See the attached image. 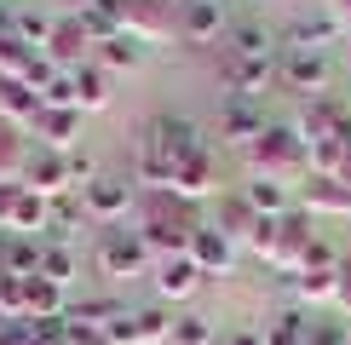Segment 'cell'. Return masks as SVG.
<instances>
[{"label": "cell", "mask_w": 351, "mask_h": 345, "mask_svg": "<svg viewBox=\"0 0 351 345\" xmlns=\"http://www.w3.org/2000/svg\"><path fill=\"white\" fill-rule=\"evenodd\" d=\"M346 345H351V334H346Z\"/></svg>", "instance_id": "obj_47"}, {"label": "cell", "mask_w": 351, "mask_h": 345, "mask_svg": "<svg viewBox=\"0 0 351 345\" xmlns=\"http://www.w3.org/2000/svg\"><path fill=\"white\" fill-rule=\"evenodd\" d=\"M305 248H311V213H305V207H288V213H282V242H276L271 270L300 277V270H305Z\"/></svg>", "instance_id": "obj_13"}, {"label": "cell", "mask_w": 351, "mask_h": 345, "mask_svg": "<svg viewBox=\"0 0 351 345\" xmlns=\"http://www.w3.org/2000/svg\"><path fill=\"white\" fill-rule=\"evenodd\" d=\"M167 345H213V316H202V311L173 316V340Z\"/></svg>", "instance_id": "obj_37"}, {"label": "cell", "mask_w": 351, "mask_h": 345, "mask_svg": "<svg viewBox=\"0 0 351 345\" xmlns=\"http://www.w3.org/2000/svg\"><path fill=\"white\" fill-rule=\"evenodd\" d=\"M35 58H40V52H29L23 40L12 35V29H6V35H0V81H23Z\"/></svg>", "instance_id": "obj_34"}, {"label": "cell", "mask_w": 351, "mask_h": 345, "mask_svg": "<svg viewBox=\"0 0 351 345\" xmlns=\"http://www.w3.org/2000/svg\"><path fill=\"white\" fill-rule=\"evenodd\" d=\"M110 75H104V69H98V64H81L75 69V110L81 115H98V110H110Z\"/></svg>", "instance_id": "obj_25"}, {"label": "cell", "mask_w": 351, "mask_h": 345, "mask_svg": "<svg viewBox=\"0 0 351 345\" xmlns=\"http://www.w3.org/2000/svg\"><path fill=\"white\" fill-rule=\"evenodd\" d=\"M81 196V213L93 225H121L127 213H133V196H138V184L133 179H121V172H98L86 190H75Z\"/></svg>", "instance_id": "obj_3"}, {"label": "cell", "mask_w": 351, "mask_h": 345, "mask_svg": "<svg viewBox=\"0 0 351 345\" xmlns=\"http://www.w3.org/2000/svg\"><path fill=\"white\" fill-rule=\"evenodd\" d=\"M340 52H346V69H351V35H346V40H340Z\"/></svg>", "instance_id": "obj_46"}, {"label": "cell", "mask_w": 351, "mask_h": 345, "mask_svg": "<svg viewBox=\"0 0 351 345\" xmlns=\"http://www.w3.org/2000/svg\"><path fill=\"white\" fill-rule=\"evenodd\" d=\"M276 242H282V219H254V230H247L242 248L254 253V259H265V265H271V259H276Z\"/></svg>", "instance_id": "obj_38"}, {"label": "cell", "mask_w": 351, "mask_h": 345, "mask_svg": "<svg viewBox=\"0 0 351 345\" xmlns=\"http://www.w3.org/2000/svg\"><path fill=\"white\" fill-rule=\"evenodd\" d=\"M305 213H351V184L311 179V184H305Z\"/></svg>", "instance_id": "obj_27"}, {"label": "cell", "mask_w": 351, "mask_h": 345, "mask_svg": "<svg viewBox=\"0 0 351 345\" xmlns=\"http://www.w3.org/2000/svg\"><path fill=\"white\" fill-rule=\"evenodd\" d=\"M340 40H346V29L323 12V18H294L288 23V47L282 52H328V47H340Z\"/></svg>", "instance_id": "obj_19"}, {"label": "cell", "mask_w": 351, "mask_h": 345, "mask_svg": "<svg viewBox=\"0 0 351 345\" xmlns=\"http://www.w3.org/2000/svg\"><path fill=\"white\" fill-rule=\"evenodd\" d=\"M230 58H271V35L259 23H242L237 35H230Z\"/></svg>", "instance_id": "obj_40"}, {"label": "cell", "mask_w": 351, "mask_h": 345, "mask_svg": "<svg viewBox=\"0 0 351 345\" xmlns=\"http://www.w3.org/2000/svg\"><path fill=\"white\" fill-rule=\"evenodd\" d=\"M23 190H35V196H75V179H69V155H52V150H35L29 155V167H23Z\"/></svg>", "instance_id": "obj_10"}, {"label": "cell", "mask_w": 351, "mask_h": 345, "mask_svg": "<svg viewBox=\"0 0 351 345\" xmlns=\"http://www.w3.org/2000/svg\"><path fill=\"white\" fill-rule=\"evenodd\" d=\"M265 115H259V104H247V98H230L225 110H219V138L225 144H237V150H247L259 133H265Z\"/></svg>", "instance_id": "obj_18"}, {"label": "cell", "mask_w": 351, "mask_h": 345, "mask_svg": "<svg viewBox=\"0 0 351 345\" xmlns=\"http://www.w3.org/2000/svg\"><path fill=\"white\" fill-rule=\"evenodd\" d=\"M237 253L242 248L219 225H196V236H190V265H196L202 277H230V270H237Z\"/></svg>", "instance_id": "obj_8"}, {"label": "cell", "mask_w": 351, "mask_h": 345, "mask_svg": "<svg viewBox=\"0 0 351 345\" xmlns=\"http://www.w3.org/2000/svg\"><path fill=\"white\" fill-rule=\"evenodd\" d=\"M133 328H138V345H167V340H173V316H167L162 305L133 311Z\"/></svg>", "instance_id": "obj_35"}, {"label": "cell", "mask_w": 351, "mask_h": 345, "mask_svg": "<svg viewBox=\"0 0 351 345\" xmlns=\"http://www.w3.org/2000/svg\"><path fill=\"white\" fill-rule=\"evenodd\" d=\"M81 121H86L81 110H40L35 121H29V133L40 138V150H52V155H75V150H81Z\"/></svg>", "instance_id": "obj_9"}, {"label": "cell", "mask_w": 351, "mask_h": 345, "mask_svg": "<svg viewBox=\"0 0 351 345\" xmlns=\"http://www.w3.org/2000/svg\"><path fill=\"white\" fill-rule=\"evenodd\" d=\"M247 167H254L259 179H276V184L311 179V172H305V138L294 127H265V133L247 144Z\"/></svg>", "instance_id": "obj_1"}, {"label": "cell", "mask_w": 351, "mask_h": 345, "mask_svg": "<svg viewBox=\"0 0 351 345\" xmlns=\"http://www.w3.org/2000/svg\"><path fill=\"white\" fill-rule=\"evenodd\" d=\"M52 23H58V18H47V12H12V35H18L29 52H47Z\"/></svg>", "instance_id": "obj_31"}, {"label": "cell", "mask_w": 351, "mask_h": 345, "mask_svg": "<svg viewBox=\"0 0 351 345\" xmlns=\"http://www.w3.org/2000/svg\"><path fill=\"white\" fill-rule=\"evenodd\" d=\"M219 81H225L230 98H247V104H254V98L276 81V58H225Z\"/></svg>", "instance_id": "obj_11"}, {"label": "cell", "mask_w": 351, "mask_h": 345, "mask_svg": "<svg viewBox=\"0 0 351 345\" xmlns=\"http://www.w3.org/2000/svg\"><path fill=\"white\" fill-rule=\"evenodd\" d=\"M121 35H133L150 52L179 35V12H167V0H121Z\"/></svg>", "instance_id": "obj_5"}, {"label": "cell", "mask_w": 351, "mask_h": 345, "mask_svg": "<svg viewBox=\"0 0 351 345\" xmlns=\"http://www.w3.org/2000/svg\"><path fill=\"white\" fill-rule=\"evenodd\" d=\"M150 277H156V294H162V299H190V294L202 288V270L190 265V253H179V259H162V265H156Z\"/></svg>", "instance_id": "obj_21"}, {"label": "cell", "mask_w": 351, "mask_h": 345, "mask_svg": "<svg viewBox=\"0 0 351 345\" xmlns=\"http://www.w3.org/2000/svg\"><path fill=\"white\" fill-rule=\"evenodd\" d=\"M219 190V162L213 150H196L190 162L173 167V201H208Z\"/></svg>", "instance_id": "obj_14"}, {"label": "cell", "mask_w": 351, "mask_h": 345, "mask_svg": "<svg viewBox=\"0 0 351 345\" xmlns=\"http://www.w3.org/2000/svg\"><path fill=\"white\" fill-rule=\"evenodd\" d=\"M64 316H69V288L29 277V322H64Z\"/></svg>", "instance_id": "obj_22"}, {"label": "cell", "mask_w": 351, "mask_h": 345, "mask_svg": "<svg viewBox=\"0 0 351 345\" xmlns=\"http://www.w3.org/2000/svg\"><path fill=\"white\" fill-rule=\"evenodd\" d=\"M225 29H230L225 0H184L179 6V40L184 47H213Z\"/></svg>", "instance_id": "obj_6"}, {"label": "cell", "mask_w": 351, "mask_h": 345, "mask_svg": "<svg viewBox=\"0 0 351 345\" xmlns=\"http://www.w3.org/2000/svg\"><path fill=\"white\" fill-rule=\"evenodd\" d=\"M144 58H150V52H144L133 35H115V40H104V47H93V64L104 69V75H121V69L133 75V69L144 64Z\"/></svg>", "instance_id": "obj_24"}, {"label": "cell", "mask_w": 351, "mask_h": 345, "mask_svg": "<svg viewBox=\"0 0 351 345\" xmlns=\"http://www.w3.org/2000/svg\"><path fill=\"white\" fill-rule=\"evenodd\" d=\"M0 316L6 322H29V277L0 270Z\"/></svg>", "instance_id": "obj_32"}, {"label": "cell", "mask_w": 351, "mask_h": 345, "mask_svg": "<svg viewBox=\"0 0 351 345\" xmlns=\"http://www.w3.org/2000/svg\"><path fill=\"white\" fill-rule=\"evenodd\" d=\"M98 270H104L110 282H133V277H150L156 259H150L138 230H110V236L98 242Z\"/></svg>", "instance_id": "obj_4"}, {"label": "cell", "mask_w": 351, "mask_h": 345, "mask_svg": "<svg viewBox=\"0 0 351 345\" xmlns=\"http://www.w3.org/2000/svg\"><path fill=\"white\" fill-rule=\"evenodd\" d=\"M23 167H29V150H23L18 127L0 121V184H23Z\"/></svg>", "instance_id": "obj_30"}, {"label": "cell", "mask_w": 351, "mask_h": 345, "mask_svg": "<svg viewBox=\"0 0 351 345\" xmlns=\"http://www.w3.org/2000/svg\"><path fill=\"white\" fill-rule=\"evenodd\" d=\"M69 179H75V190H86V184L98 179V162L86 150H75V155H69Z\"/></svg>", "instance_id": "obj_42"}, {"label": "cell", "mask_w": 351, "mask_h": 345, "mask_svg": "<svg viewBox=\"0 0 351 345\" xmlns=\"http://www.w3.org/2000/svg\"><path fill=\"white\" fill-rule=\"evenodd\" d=\"M47 225H52V201L18 184V196H12V213H6V236H35V242H40V236H47Z\"/></svg>", "instance_id": "obj_17"}, {"label": "cell", "mask_w": 351, "mask_h": 345, "mask_svg": "<svg viewBox=\"0 0 351 345\" xmlns=\"http://www.w3.org/2000/svg\"><path fill=\"white\" fill-rule=\"evenodd\" d=\"M328 18H334V23H340L346 35H351V0H328Z\"/></svg>", "instance_id": "obj_44"}, {"label": "cell", "mask_w": 351, "mask_h": 345, "mask_svg": "<svg viewBox=\"0 0 351 345\" xmlns=\"http://www.w3.org/2000/svg\"><path fill=\"white\" fill-rule=\"evenodd\" d=\"M276 75H282V86H288V92L323 98V92H328V58H323V52H282Z\"/></svg>", "instance_id": "obj_12"}, {"label": "cell", "mask_w": 351, "mask_h": 345, "mask_svg": "<svg viewBox=\"0 0 351 345\" xmlns=\"http://www.w3.org/2000/svg\"><path fill=\"white\" fill-rule=\"evenodd\" d=\"M40 115V98L29 92L23 81H0V121L18 127V133H29V121Z\"/></svg>", "instance_id": "obj_23"}, {"label": "cell", "mask_w": 351, "mask_h": 345, "mask_svg": "<svg viewBox=\"0 0 351 345\" xmlns=\"http://www.w3.org/2000/svg\"><path fill=\"white\" fill-rule=\"evenodd\" d=\"M98 334H104L110 345H138V328H133V311H121V316H115V322H104V328H98Z\"/></svg>", "instance_id": "obj_41"}, {"label": "cell", "mask_w": 351, "mask_h": 345, "mask_svg": "<svg viewBox=\"0 0 351 345\" xmlns=\"http://www.w3.org/2000/svg\"><path fill=\"white\" fill-rule=\"evenodd\" d=\"M86 47H93V40H86V29H81V18H75V12H64V18L52 23L47 58H52L58 69H64V75H75V69L86 64Z\"/></svg>", "instance_id": "obj_15"}, {"label": "cell", "mask_w": 351, "mask_h": 345, "mask_svg": "<svg viewBox=\"0 0 351 345\" xmlns=\"http://www.w3.org/2000/svg\"><path fill=\"white\" fill-rule=\"evenodd\" d=\"M254 219H259V213H254V207H247V201H242V196H230V201H225V207H219V230H225V236H230V242H237V248H242V242H247V230H254Z\"/></svg>", "instance_id": "obj_36"}, {"label": "cell", "mask_w": 351, "mask_h": 345, "mask_svg": "<svg viewBox=\"0 0 351 345\" xmlns=\"http://www.w3.org/2000/svg\"><path fill=\"white\" fill-rule=\"evenodd\" d=\"M138 150H156L162 162H173V167H179V162H190L196 150H208V144H202V127L190 121V115H156V121L144 127Z\"/></svg>", "instance_id": "obj_2"}, {"label": "cell", "mask_w": 351, "mask_h": 345, "mask_svg": "<svg viewBox=\"0 0 351 345\" xmlns=\"http://www.w3.org/2000/svg\"><path fill=\"white\" fill-rule=\"evenodd\" d=\"M237 196L259 213V219H282V213L294 207V190H288V184H276V179H259V172H247V184H242Z\"/></svg>", "instance_id": "obj_20"}, {"label": "cell", "mask_w": 351, "mask_h": 345, "mask_svg": "<svg viewBox=\"0 0 351 345\" xmlns=\"http://www.w3.org/2000/svg\"><path fill=\"white\" fill-rule=\"evenodd\" d=\"M0 345H29V322H6L0 328Z\"/></svg>", "instance_id": "obj_43"}, {"label": "cell", "mask_w": 351, "mask_h": 345, "mask_svg": "<svg viewBox=\"0 0 351 345\" xmlns=\"http://www.w3.org/2000/svg\"><path fill=\"white\" fill-rule=\"evenodd\" d=\"M300 305H334L340 299V270H300V277H288Z\"/></svg>", "instance_id": "obj_26"}, {"label": "cell", "mask_w": 351, "mask_h": 345, "mask_svg": "<svg viewBox=\"0 0 351 345\" xmlns=\"http://www.w3.org/2000/svg\"><path fill=\"white\" fill-rule=\"evenodd\" d=\"M259 334H265V345H300L305 334H311V328H305V311H294V305H288V311H276L271 322L259 328Z\"/></svg>", "instance_id": "obj_33"}, {"label": "cell", "mask_w": 351, "mask_h": 345, "mask_svg": "<svg viewBox=\"0 0 351 345\" xmlns=\"http://www.w3.org/2000/svg\"><path fill=\"white\" fill-rule=\"evenodd\" d=\"M225 345H265L259 328H237V334H225Z\"/></svg>", "instance_id": "obj_45"}, {"label": "cell", "mask_w": 351, "mask_h": 345, "mask_svg": "<svg viewBox=\"0 0 351 345\" xmlns=\"http://www.w3.org/2000/svg\"><path fill=\"white\" fill-rule=\"evenodd\" d=\"M81 219H86V213H81V201H75V196H58V201H52V225H47V236L69 242V236L81 230Z\"/></svg>", "instance_id": "obj_39"}, {"label": "cell", "mask_w": 351, "mask_h": 345, "mask_svg": "<svg viewBox=\"0 0 351 345\" xmlns=\"http://www.w3.org/2000/svg\"><path fill=\"white\" fill-rule=\"evenodd\" d=\"M351 127V110L340 104V98H311V104L300 110V121H294V133L311 144V138H340Z\"/></svg>", "instance_id": "obj_16"}, {"label": "cell", "mask_w": 351, "mask_h": 345, "mask_svg": "<svg viewBox=\"0 0 351 345\" xmlns=\"http://www.w3.org/2000/svg\"><path fill=\"white\" fill-rule=\"evenodd\" d=\"M0 270H12V277H40V242L35 236H6Z\"/></svg>", "instance_id": "obj_29"}, {"label": "cell", "mask_w": 351, "mask_h": 345, "mask_svg": "<svg viewBox=\"0 0 351 345\" xmlns=\"http://www.w3.org/2000/svg\"><path fill=\"white\" fill-rule=\"evenodd\" d=\"M75 270H81V259H75L69 242H40V277H47V282L69 288V282H75Z\"/></svg>", "instance_id": "obj_28"}, {"label": "cell", "mask_w": 351, "mask_h": 345, "mask_svg": "<svg viewBox=\"0 0 351 345\" xmlns=\"http://www.w3.org/2000/svg\"><path fill=\"white\" fill-rule=\"evenodd\" d=\"M144 248H150V259L162 265V259H179V253H190V236H196V225L190 219H179V213H162L156 207L150 219H144Z\"/></svg>", "instance_id": "obj_7"}]
</instances>
